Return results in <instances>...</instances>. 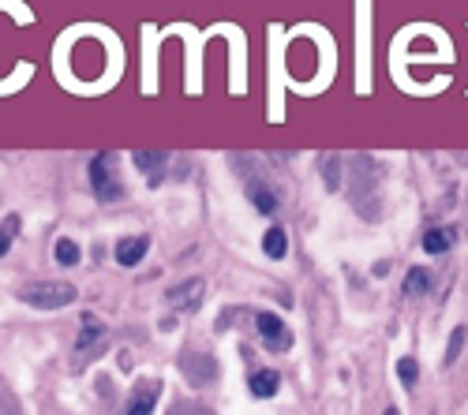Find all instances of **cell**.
Returning <instances> with one entry per match:
<instances>
[{"label": "cell", "mask_w": 468, "mask_h": 415, "mask_svg": "<svg viewBox=\"0 0 468 415\" xmlns=\"http://www.w3.org/2000/svg\"><path fill=\"white\" fill-rule=\"evenodd\" d=\"M19 300H23L27 307H38V311H57V307H68L75 300V288L68 281H34V285L19 288Z\"/></svg>", "instance_id": "6da1fadb"}, {"label": "cell", "mask_w": 468, "mask_h": 415, "mask_svg": "<svg viewBox=\"0 0 468 415\" xmlns=\"http://www.w3.org/2000/svg\"><path fill=\"white\" fill-rule=\"evenodd\" d=\"M90 188L97 195V202H116L124 195L121 176H116V157L113 154H97L90 161Z\"/></svg>", "instance_id": "7a4b0ae2"}, {"label": "cell", "mask_w": 468, "mask_h": 415, "mask_svg": "<svg viewBox=\"0 0 468 415\" xmlns=\"http://www.w3.org/2000/svg\"><path fill=\"white\" fill-rule=\"evenodd\" d=\"M255 325H259V337H263V341L274 348V352H285V348L292 344V333L285 330V322H281L277 314H266V311H263V314L255 318Z\"/></svg>", "instance_id": "3957f363"}, {"label": "cell", "mask_w": 468, "mask_h": 415, "mask_svg": "<svg viewBox=\"0 0 468 415\" xmlns=\"http://www.w3.org/2000/svg\"><path fill=\"white\" fill-rule=\"evenodd\" d=\"M199 300H202V281L199 277H191V281H184V285L169 288V307H177V311H195V307H199Z\"/></svg>", "instance_id": "277c9868"}, {"label": "cell", "mask_w": 468, "mask_h": 415, "mask_svg": "<svg viewBox=\"0 0 468 415\" xmlns=\"http://www.w3.org/2000/svg\"><path fill=\"white\" fill-rule=\"evenodd\" d=\"M180 367H184V374H188L191 386H206V381H214V374H217L214 359L206 356V352H202V356H184Z\"/></svg>", "instance_id": "5b68a950"}, {"label": "cell", "mask_w": 468, "mask_h": 415, "mask_svg": "<svg viewBox=\"0 0 468 415\" xmlns=\"http://www.w3.org/2000/svg\"><path fill=\"white\" fill-rule=\"evenodd\" d=\"M146 247H150L146 236H128V239L116 244V262H121V266H139L143 255H146Z\"/></svg>", "instance_id": "8992f818"}, {"label": "cell", "mask_w": 468, "mask_h": 415, "mask_svg": "<svg viewBox=\"0 0 468 415\" xmlns=\"http://www.w3.org/2000/svg\"><path fill=\"white\" fill-rule=\"evenodd\" d=\"M154 404H158V381H143L139 393L128 400V412H132V415H146V412H154Z\"/></svg>", "instance_id": "52a82bcc"}, {"label": "cell", "mask_w": 468, "mask_h": 415, "mask_svg": "<svg viewBox=\"0 0 468 415\" xmlns=\"http://www.w3.org/2000/svg\"><path fill=\"white\" fill-rule=\"evenodd\" d=\"M453 247V228H427L423 232V251L427 255H446Z\"/></svg>", "instance_id": "ba28073f"}, {"label": "cell", "mask_w": 468, "mask_h": 415, "mask_svg": "<svg viewBox=\"0 0 468 415\" xmlns=\"http://www.w3.org/2000/svg\"><path fill=\"white\" fill-rule=\"evenodd\" d=\"M165 161H169V154H161V150H139L135 154V165L143 172H150V183L161 180V165H165Z\"/></svg>", "instance_id": "9c48e42d"}, {"label": "cell", "mask_w": 468, "mask_h": 415, "mask_svg": "<svg viewBox=\"0 0 468 415\" xmlns=\"http://www.w3.org/2000/svg\"><path fill=\"white\" fill-rule=\"evenodd\" d=\"M427 292H431V273L420 269V266H412L408 277H405V296L408 300H420V296H427Z\"/></svg>", "instance_id": "30bf717a"}, {"label": "cell", "mask_w": 468, "mask_h": 415, "mask_svg": "<svg viewBox=\"0 0 468 415\" xmlns=\"http://www.w3.org/2000/svg\"><path fill=\"white\" fill-rule=\"evenodd\" d=\"M247 195H252V202H255V210L259 213H274L277 210V199H274V191L266 188V183H247Z\"/></svg>", "instance_id": "8fae6325"}, {"label": "cell", "mask_w": 468, "mask_h": 415, "mask_svg": "<svg viewBox=\"0 0 468 415\" xmlns=\"http://www.w3.org/2000/svg\"><path fill=\"white\" fill-rule=\"evenodd\" d=\"M277 386H281L277 370H255V374H252V393H255V397H274Z\"/></svg>", "instance_id": "7c38bea8"}, {"label": "cell", "mask_w": 468, "mask_h": 415, "mask_svg": "<svg viewBox=\"0 0 468 415\" xmlns=\"http://www.w3.org/2000/svg\"><path fill=\"white\" fill-rule=\"evenodd\" d=\"M102 337H105V325L97 322L94 314H86V318H83V333H79V344H75V348H79V352H86V348L97 344Z\"/></svg>", "instance_id": "4fadbf2b"}, {"label": "cell", "mask_w": 468, "mask_h": 415, "mask_svg": "<svg viewBox=\"0 0 468 415\" xmlns=\"http://www.w3.org/2000/svg\"><path fill=\"white\" fill-rule=\"evenodd\" d=\"M263 251H266L270 258H285V251H289L285 228H270V232L263 236Z\"/></svg>", "instance_id": "5bb4252c"}, {"label": "cell", "mask_w": 468, "mask_h": 415, "mask_svg": "<svg viewBox=\"0 0 468 415\" xmlns=\"http://www.w3.org/2000/svg\"><path fill=\"white\" fill-rule=\"evenodd\" d=\"M57 262L60 266H75V262H79V244H75V239H60L57 244Z\"/></svg>", "instance_id": "9a60e30c"}, {"label": "cell", "mask_w": 468, "mask_h": 415, "mask_svg": "<svg viewBox=\"0 0 468 415\" xmlns=\"http://www.w3.org/2000/svg\"><path fill=\"white\" fill-rule=\"evenodd\" d=\"M397 378L405 381V386H416V378H420V367H416V359H412V356L397 359Z\"/></svg>", "instance_id": "2e32d148"}, {"label": "cell", "mask_w": 468, "mask_h": 415, "mask_svg": "<svg viewBox=\"0 0 468 415\" xmlns=\"http://www.w3.org/2000/svg\"><path fill=\"white\" fill-rule=\"evenodd\" d=\"M461 348H464V330H453V337H450V348H446V363H453V359L461 356Z\"/></svg>", "instance_id": "e0dca14e"}, {"label": "cell", "mask_w": 468, "mask_h": 415, "mask_svg": "<svg viewBox=\"0 0 468 415\" xmlns=\"http://www.w3.org/2000/svg\"><path fill=\"white\" fill-rule=\"evenodd\" d=\"M8 247H12V232H8V228H0V258L8 255Z\"/></svg>", "instance_id": "ac0fdd59"}]
</instances>
